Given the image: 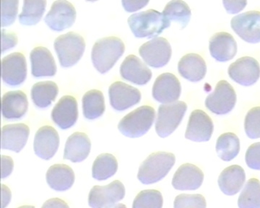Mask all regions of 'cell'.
I'll list each match as a JSON object with an SVG mask.
<instances>
[{"mask_svg":"<svg viewBox=\"0 0 260 208\" xmlns=\"http://www.w3.org/2000/svg\"><path fill=\"white\" fill-rule=\"evenodd\" d=\"M125 51V46L121 39L106 37L98 40L91 52L93 66L102 74L110 71Z\"/></svg>","mask_w":260,"mask_h":208,"instance_id":"1","label":"cell"},{"mask_svg":"<svg viewBox=\"0 0 260 208\" xmlns=\"http://www.w3.org/2000/svg\"><path fill=\"white\" fill-rule=\"evenodd\" d=\"M128 24L137 38H154L169 28L171 22L162 13L155 10H148L132 15Z\"/></svg>","mask_w":260,"mask_h":208,"instance_id":"2","label":"cell"},{"mask_svg":"<svg viewBox=\"0 0 260 208\" xmlns=\"http://www.w3.org/2000/svg\"><path fill=\"white\" fill-rule=\"evenodd\" d=\"M175 161L176 157L172 153L158 151L152 153L140 166L138 179L143 185L157 183L167 177Z\"/></svg>","mask_w":260,"mask_h":208,"instance_id":"3","label":"cell"},{"mask_svg":"<svg viewBox=\"0 0 260 208\" xmlns=\"http://www.w3.org/2000/svg\"><path fill=\"white\" fill-rule=\"evenodd\" d=\"M155 117V112L153 107L143 106L121 119L118 124V129L126 137H142L151 128Z\"/></svg>","mask_w":260,"mask_h":208,"instance_id":"4","label":"cell"},{"mask_svg":"<svg viewBox=\"0 0 260 208\" xmlns=\"http://www.w3.org/2000/svg\"><path fill=\"white\" fill-rule=\"evenodd\" d=\"M54 47L61 66L70 67L79 62L83 57L85 42L80 34L68 32L55 39Z\"/></svg>","mask_w":260,"mask_h":208,"instance_id":"5","label":"cell"},{"mask_svg":"<svg viewBox=\"0 0 260 208\" xmlns=\"http://www.w3.org/2000/svg\"><path fill=\"white\" fill-rule=\"evenodd\" d=\"M186 110L187 105L184 101L160 105L155 123V131L159 137L171 135L181 124Z\"/></svg>","mask_w":260,"mask_h":208,"instance_id":"6","label":"cell"},{"mask_svg":"<svg viewBox=\"0 0 260 208\" xmlns=\"http://www.w3.org/2000/svg\"><path fill=\"white\" fill-rule=\"evenodd\" d=\"M237 103L235 90L230 83L220 81L217 83L213 93L205 99V107L212 113L225 115L230 113Z\"/></svg>","mask_w":260,"mask_h":208,"instance_id":"7","label":"cell"},{"mask_svg":"<svg viewBox=\"0 0 260 208\" xmlns=\"http://www.w3.org/2000/svg\"><path fill=\"white\" fill-rule=\"evenodd\" d=\"M125 196V187L119 180L106 186H94L88 196L91 208H110Z\"/></svg>","mask_w":260,"mask_h":208,"instance_id":"8","label":"cell"},{"mask_svg":"<svg viewBox=\"0 0 260 208\" xmlns=\"http://www.w3.org/2000/svg\"><path fill=\"white\" fill-rule=\"evenodd\" d=\"M139 54L148 65L160 68L170 61L172 49L167 39L158 37L143 44L139 49Z\"/></svg>","mask_w":260,"mask_h":208,"instance_id":"9","label":"cell"},{"mask_svg":"<svg viewBox=\"0 0 260 208\" xmlns=\"http://www.w3.org/2000/svg\"><path fill=\"white\" fill-rule=\"evenodd\" d=\"M234 31L243 41L250 44L260 42V12H246L234 17L231 21Z\"/></svg>","mask_w":260,"mask_h":208,"instance_id":"10","label":"cell"},{"mask_svg":"<svg viewBox=\"0 0 260 208\" xmlns=\"http://www.w3.org/2000/svg\"><path fill=\"white\" fill-rule=\"evenodd\" d=\"M228 73L231 79L243 86H251L260 78V66L251 57L239 58L229 66Z\"/></svg>","mask_w":260,"mask_h":208,"instance_id":"11","label":"cell"},{"mask_svg":"<svg viewBox=\"0 0 260 208\" xmlns=\"http://www.w3.org/2000/svg\"><path fill=\"white\" fill-rule=\"evenodd\" d=\"M76 15V10L72 3L65 0H58L51 5L44 21L51 30L62 31L73 25Z\"/></svg>","mask_w":260,"mask_h":208,"instance_id":"12","label":"cell"},{"mask_svg":"<svg viewBox=\"0 0 260 208\" xmlns=\"http://www.w3.org/2000/svg\"><path fill=\"white\" fill-rule=\"evenodd\" d=\"M27 62L25 56L15 52L3 58L2 61V78L10 86L20 85L26 79Z\"/></svg>","mask_w":260,"mask_h":208,"instance_id":"13","label":"cell"},{"mask_svg":"<svg viewBox=\"0 0 260 208\" xmlns=\"http://www.w3.org/2000/svg\"><path fill=\"white\" fill-rule=\"evenodd\" d=\"M109 95L111 105L119 112L139 103L142 97L139 90L121 81H116L110 85Z\"/></svg>","mask_w":260,"mask_h":208,"instance_id":"14","label":"cell"},{"mask_svg":"<svg viewBox=\"0 0 260 208\" xmlns=\"http://www.w3.org/2000/svg\"><path fill=\"white\" fill-rule=\"evenodd\" d=\"M214 129L213 121L204 111L197 109L189 117L185 137L194 142H208L212 137Z\"/></svg>","mask_w":260,"mask_h":208,"instance_id":"15","label":"cell"},{"mask_svg":"<svg viewBox=\"0 0 260 208\" xmlns=\"http://www.w3.org/2000/svg\"><path fill=\"white\" fill-rule=\"evenodd\" d=\"M181 92V83L177 77L172 73H162L154 83L152 95L159 103L168 104L177 101Z\"/></svg>","mask_w":260,"mask_h":208,"instance_id":"16","label":"cell"},{"mask_svg":"<svg viewBox=\"0 0 260 208\" xmlns=\"http://www.w3.org/2000/svg\"><path fill=\"white\" fill-rule=\"evenodd\" d=\"M59 146V136L54 127L49 125L43 126L38 129L34 137V153L44 160L51 159Z\"/></svg>","mask_w":260,"mask_h":208,"instance_id":"17","label":"cell"},{"mask_svg":"<svg viewBox=\"0 0 260 208\" xmlns=\"http://www.w3.org/2000/svg\"><path fill=\"white\" fill-rule=\"evenodd\" d=\"M51 119L60 129H68L75 125L78 118V101L72 95H64L51 112Z\"/></svg>","mask_w":260,"mask_h":208,"instance_id":"18","label":"cell"},{"mask_svg":"<svg viewBox=\"0 0 260 208\" xmlns=\"http://www.w3.org/2000/svg\"><path fill=\"white\" fill-rule=\"evenodd\" d=\"M204 174L199 167L191 163L181 165L174 174L172 186L177 190H196L203 185Z\"/></svg>","mask_w":260,"mask_h":208,"instance_id":"19","label":"cell"},{"mask_svg":"<svg viewBox=\"0 0 260 208\" xmlns=\"http://www.w3.org/2000/svg\"><path fill=\"white\" fill-rule=\"evenodd\" d=\"M209 50L215 60L220 62H229L237 54V44L230 33L219 32L210 38Z\"/></svg>","mask_w":260,"mask_h":208,"instance_id":"20","label":"cell"},{"mask_svg":"<svg viewBox=\"0 0 260 208\" xmlns=\"http://www.w3.org/2000/svg\"><path fill=\"white\" fill-rule=\"evenodd\" d=\"M121 78L135 85H146L151 80L152 72L137 56H127L120 66Z\"/></svg>","mask_w":260,"mask_h":208,"instance_id":"21","label":"cell"},{"mask_svg":"<svg viewBox=\"0 0 260 208\" xmlns=\"http://www.w3.org/2000/svg\"><path fill=\"white\" fill-rule=\"evenodd\" d=\"M30 129L25 124H7L2 129V148L19 153L26 145Z\"/></svg>","mask_w":260,"mask_h":208,"instance_id":"22","label":"cell"},{"mask_svg":"<svg viewBox=\"0 0 260 208\" xmlns=\"http://www.w3.org/2000/svg\"><path fill=\"white\" fill-rule=\"evenodd\" d=\"M28 109V98L22 90L8 92L2 98V112L5 119H21L26 114Z\"/></svg>","mask_w":260,"mask_h":208,"instance_id":"23","label":"cell"},{"mask_svg":"<svg viewBox=\"0 0 260 208\" xmlns=\"http://www.w3.org/2000/svg\"><path fill=\"white\" fill-rule=\"evenodd\" d=\"M31 74L35 78L52 77L56 73L55 60L47 48H34L30 54Z\"/></svg>","mask_w":260,"mask_h":208,"instance_id":"24","label":"cell"},{"mask_svg":"<svg viewBox=\"0 0 260 208\" xmlns=\"http://www.w3.org/2000/svg\"><path fill=\"white\" fill-rule=\"evenodd\" d=\"M91 143L86 134L79 132L73 133L67 140L63 158L73 163H79L88 158Z\"/></svg>","mask_w":260,"mask_h":208,"instance_id":"25","label":"cell"},{"mask_svg":"<svg viewBox=\"0 0 260 208\" xmlns=\"http://www.w3.org/2000/svg\"><path fill=\"white\" fill-rule=\"evenodd\" d=\"M178 71L184 79L196 83L206 76V63L199 54L190 53L181 57L178 63Z\"/></svg>","mask_w":260,"mask_h":208,"instance_id":"26","label":"cell"},{"mask_svg":"<svg viewBox=\"0 0 260 208\" xmlns=\"http://www.w3.org/2000/svg\"><path fill=\"white\" fill-rule=\"evenodd\" d=\"M245 180L244 168L238 165H232L225 168L219 176V188L226 195H235L242 189Z\"/></svg>","mask_w":260,"mask_h":208,"instance_id":"27","label":"cell"},{"mask_svg":"<svg viewBox=\"0 0 260 208\" xmlns=\"http://www.w3.org/2000/svg\"><path fill=\"white\" fill-rule=\"evenodd\" d=\"M46 178L49 187L57 192L71 188L75 180L74 171L66 164L52 165L48 169Z\"/></svg>","mask_w":260,"mask_h":208,"instance_id":"28","label":"cell"},{"mask_svg":"<svg viewBox=\"0 0 260 208\" xmlns=\"http://www.w3.org/2000/svg\"><path fill=\"white\" fill-rule=\"evenodd\" d=\"M59 93V88L52 81L39 82L32 85L31 98L32 102L40 109L49 107L56 100Z\"/></svg>","mask_w":260,"mask_h":208,"instance_id":"29","label":"cell"},{"mask_svg":"<svg viewBox=\"0 0 260 208\" xmlns=\"http://www.w3.org/2000/svg\"><path fill=\"white\" fill-rule=\"evenodd\" d=\"M104 95L101 90H90L83 97V113L85 118L93 120L102 117L105 112Z\"/></svg>","mask_w":260,"mask_h":208,"instance_id":"30","label":"cell"},{"mask_svg":"<svg viewBox=\"0 0 260 208\" xmlns=\"http://www.w3.org/2000/svg\"><path fill=\"white\" fill-rule=\"evenodd\" d=\"M215 149L220 159L224 161H231L239 155L240 141L234 133H224L217 140Z\"/></svg>","mask_w":260,"mask_h":208,"instance_id":"31","label":"cell"},{"mask_svg":"<svg viewBox=\"0 0 260 208\" xmlns=\"http://www.w3.org/2000/svg\"><path fill=\"white\" fill-rule=\"evenodd\" d=\"M118 170V162L115 157L109 153L99 155L92 167V177L95 180L104 181L113 177Z\"/></svg>","mask_w":260,"mask_h":208,"instance_id":"32","label":"cell"},{"mask_svg":"<svg viewBox=\"0 0 260 208\" xmlns=\"http://www.w3.org/2000/svg\"><path fill=\"white\" fill-rule=\"evenodd\" d=\"M46 6L45 0H25L22 13L19 15V21L22 25H37L44 15Z\"/></svg>","mask_w":260,"mask_h":208,"instance_id":"33","label":"cell"},{"mask_svg":"<svg viewBox=\"0 0 260 208\" xmlns=\"http://www.w3.org/2000/svg\"><path fill=\"white\" fill-rule=\"evenodd\" d=\"M162 14L169 21L180 24L181 28H186L191 19V10L185 2L178 0L171 1L164 8Z\"/></svg>","mask_w":260,"mask_h":208,"instance_id":"34","label":"cell"},{"mask_svg":"<svg viewBox=\"0 0 260 208\" xmlns=\"http://www.w3.org/2000/svg\"><path fill=\"white\" fill-rule=\"evenodd\" d=\"M239 208H260V182L251 178L246 182L245 187L238 199Z\"/></svg>","mask_w":260,"mask_h":208,"instance_id":"35","label":"cell"},{"mask_svg":"<svg viewBox=\"0 0 260 208\" xmlns=\"http://www.w3.org/2000/svg\"><path fill=\"white\" fill-rule=\"evenodd\" d=\"M164 198L156 189H146L138 194L133 201V208H162Z\"/></svg>","mask_w":260,"mask_h":208,"instance_id":"36","label":"cell"},{"mask_svg":"<svg viewBox=\"0 0 260 208\" xmlns=\"http://www.w3.org/2000/svg\"><path fill=\"white\" fill-rule=\"evenodd\" d=\"M244 130L250 139L260 138V107L251 109L244 120Z\"/></svg>","mask_w":260,"mask_h":208,"instance_id":"37","label":"cell"},{"mask_svg":"<svg viewBox=\"0 0 260 208\" xmlns=\"http://www.w3.org/2000/svg\"><path fill=\"white\" fill-rule=\"evenodd\" d=\"M174 208H206V200L202 194H181L176 197Z\"/></svg>","mask_w":260,"mask_h":208,"instance_id":"38","label":"cell"},{"mask_svg":"<svg viewBox=\"0 0 260 208\" xmlns=\"http://www.w3.org/2000/svg\"><path fill=\"white\" fill-rule=\"evenodd\" d=\"M18 0L2 1V26H9L14 23L18 15Z\"/></svg>","mask_w":260,"mask_h":208,"instance_id":"39","label":"cell"},{"mask_svg":"<svg viewBox=\"0 0 260 208\" xmlns=\"http://www.w3.org/2000/svg\"><path fill=\"white\" fill-rule=\"evenodd\" d=\"M246 165L251 169L260 170V143L251 145L246 152Z\"/></svg>","mask_w":260,"mask_h":208,"instance_id":"40","label":"cell"},{"mask_svg":"<svg viewBox=\"0 0 260 208\" xmlns=\"http://www.w3.org/2000/svg\"><path fill=\"white\" fill-rule=\"evenodd\" d=\"M18 37L13 32L2 30V52L5 53L12 48L15 47L18 44Z\"/></svg>","mask_w":260,"mask_h":208,"instance_id":"41","label":"cell"},{"mask_svg":"<svg viewBox=\"0 0 260 208\" xmlns=\"http://www.w3.org/2000/svg\"><path fill=\"white\" fill-rule=\"evenodd\" d=\"M224 8L229 14H237L245 8L246 1H223Z\"/></svg>","mask_w":260,"mask_h":208,"instance_id":"42","label":"cell"},{"mask_svg":"<svg viewBox=\"0 0 260 208\" xmlns=\"http://www.w3.org/2000/svg\"><path fill=\"white\" fill-rule=\"evenodd\" d=\"M14 168V162L9 156H2V179L11 175Z\"/></svg>","mask_w":260,"mask_h":208,"instance_id":"43","label":"cell"},{"mask_svg":"<svg viewBox=\"0 0 260 208\" xmlns=\"http://www.w3.org/2000/svg\"><path fill=\"white\" fill-rule=\"evenodd\" d=\"M149 1H143V0H140V1H129V0H123L121 1L123 7L126 11L129 13H133V12L137 11L145 8L147 5L148 4Z\"/></svg>","mask_w":260,"mask_h":208,"instance_id":"44","label":"cell"},{"mask_svg":"<svg viewBox=\"0 0 260 208\" xmlns=\"http://www.w3.org/2000/svg\"><path fill=\"white\" fill-rule=\"evenodd\" d=\"M42 208H70V207L63 199L52 198L46 201Z\"/></svg>","mask_w":260,"mask_h":208,"instance_id":"45","label":"cell"},{"mask_svg":"<svg viewBox=\"0 0 260 208\" xmlns=\"http://www.w3.org/2000/svg\"><path fill=\"white\" fill-rule=\"evenodd\" d=\"M12 194L9 187L2 185V208H6L11 200Z\"/></svg>","mask_w":260,"mask_h":208,"instance_id":"46","label":"cell"},{"mask_svg":"<svg viewBox=\"0 0 260 208\" xmlns=\"http://www.w3.org/2000/svg\"><path fill=\"white\" fill-rule=\"evenodd\" d=\"M110 208H126L125 204H117L116 205L113 206V207Z\"/></svg>","mask_w":260,"mask_h":208,"instance_id":"47","label":"cell"},{"mask_svg":"<svg viewBox=\"0 0 260 208\" xmlns=\"http://www.w3.org/2000/svg\"><path fill=\"white\" fill-rule=\"evenodd\" d=\"M18 208H35V207L32 205H23L20 206V207H19Z\"/></svg>","mask_w":260,"mask_h":208,"instance_id":"48","label":"cell"}]
</instances>
